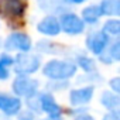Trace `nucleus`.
Wrapping results in <instances>:
<instances>
[{
	"label": "nucleus",
	"mask_w": 120,
	"mask_h": 120,
	"mask_svg": "<svg viewBox=\"0 0 120 120\" xmlns=\"http://www.w3.org/2000/svg\"><path fill=\"white\" fill-rule=\"evenodd\" d=\"M76 71H78V67L75 65V62L69 61V59H51L42 68L44 76L52 81L71 79L72 76L76 75Z\"/></svg>",
	"instance_id": "nucleus-1"
},
{
	"label": "nucleus",
	"mask_w": 120,
	"mask_h": 120,
	"mask_svg": "<svg viewBox=\"0 0 120 120\" xmlns=\"http://www.w3.org/2000/svg\"><path fill=\"white\" fill-rule=\"evenodd\" d=\"M41 67V56L33 52H20L16 55L13 68L17 76H28L37 72Z\"/></svg>",
	"instance_id": "nucleus-2"
},
{
	"label": "nucleus",
	"mask_w": 120,
	"mask_h": 120,
	"mask_svg": "<svg viewBox=\"0 0 120 120\" xmlns=\"http://www.w3.org/2000/svg\"><path fill=\"white\" fill-rule=\"evenodd\" d=\"M38 88H40L38 81L30 76H17L11 83V89L17 98L21 96V98L30 99L37 95Z\"/></svg>",
	"instance_id": "nucleus-3"
},
{
	"label": "nucleus",
	"mask_w": 120,
	"mask_h": 120,
	"mask_svg": "<svg viewBox=\"0 0 120 120\" xmlns=\"http://www.w3.org/2000/svg\"><path fill=\"white\" fill-rule=\"evenodd\" d=\"M59 21L61 31L69 34V35H79L85 31V23L79 16L75 13H62Z\"/></svg>",
	"instance_id": "nucleus-4"
},
{
	"label": "nucleus",
	"mask_w": 120,
	"mask_h": 120,
	"mask_svg": "<svg viewBox=\"0 0 120 120\" xmlns=\"http://www.w3.org/2000/svg\"><path fill=\"white\" fill-rule=\"evenodd\" d=\"M26 0H0V17L21 19L26 11Z\"/></svg>",
	"instance_id": "nucleus-5"
},
{
	"label": "nucleus",
	"mask_w": 120,
	"mask_h": 120,
	"mask_svg": "<svg viewBox=\"0 0 120 120\" xmlns=\"http://www.w3.org/2000/svg\"><path fill=\"white\" fill-rule=\"evenodd\" d=\"M3 47L6 48V51H13V49H19L21 52H30L33 42L31 38L26 34V33H11L6 40Z\"/></svg>",
	"instance_id": "nucleus-6"
},
{
	"label": "nucleus",
	"mask_w": 120,
	"mask_h": 120,
	"mask_svg": "<svg viewBox=\"0 0 120 120\" xmlns=\"http://www.w3.org/2000/svg\"><path fill=\"white\" fill-rule=\"evenodd\" d=\"M107 44H109V35L103 30L92 31L86 37V47L95 55H100L102 52H105Z\"/></svg>",
	"instance_id": "nucleus-7"
},
{
	"label": "nucleus",
	"mask_w": 120,
	"mask_h": 120,
	"mask_svg": "<svg viewBox=\"0 0 120 120\" xmlns=\"http://www.w3.org/2000/svg\"><path fill=\"white\" fill-rule=\"evenodd\" d=\"M93 95H95V86H92V85L72 89L69 93V102L72 106H83L92 100Z\"/></svg>",
	"instance_id": "nucleus-8"
},
{
	"label": "nucleus",
	"mask_w": 120,
	"mask_h": 120,
	"mask_svg": "<svg viewBox=\"0 0 120 120\" xmlns=\"http://www.w3.org/2000/svg\"><path fill=\"white\" fill-rule=\"evenodd\" d=\"M21 110V100L17 96L0 93V112L6 116H16Z\"/></svg>",
	"instance_id": "nucleus-9"
},
{
	"label": "nucleus",
	"mask_w": 120,
	"mask_h": 120,
	"mask_svg": "<svg viewBox=\"0 0 120 120\" xmlns=\"http://www.w3.org/2000/svg\"><path fill=\"white\" fill-rule=\"evenodd\" d=\"M37 31L40 34L48 35V37H55L61 33V27H59V21L55 16L49 14L47 17H44L42 20L38 21L37 24Z\"/></svg>",
	"instance_id": "nucleus-10"
},
{
	"label": "nucleus",
	"mask_w": 120,
	"mask_h": 120,
	"mask_svg": "<svg viewBox=\"0 0 120 120\" xmlns=\"http://www.w3.org/2000/svg\"><path fill=\"white\" fill-rule=\"evenodd\" d=\"M38 103H40V110L47 113L48 116H61V107L56 103L52 95L49 93H42L38 96Z\"/></svg>",
	"instance_id": "nucleus-11"
},
{
	"label": "nucleus",
	"mask_w": 120,
	"mask_h": 120,
	"mask_svg": "<svg viewBox=\"0 0 120 120\" xmlns=\"http://www.w3.org/2000/svg\"><path fill=\"white\" fill-rule=\"evenodd\" d=\"M100 103L109 110V112H116L119 110L120 107V98L117 93H113V92H109V90H105L100 96Z\"/></svg>",
	"instance_id": "nucleus-12"
},
{
	"label": "nucleus",
	"mask_w": 120,
	"mask_h": 120,
	"mask_svg": "<svg viewBox=\"0 0 120 120\" xmlns=\"http://www.w3.org/2000/svg\"><path fill=\"white\" fill-rule=\"evenodd\" d=\"M102 16L117 17L120 14V0H103L99 4Z\"/></svg>",
	"instance_id": "nucleus-13"
},
{
	"label": "nucleus",
	"mask_w": 120,
	"mask_h": 120,
	"mask_svg": "<svg viewBox=\"0 0 120 120\" xmlns=\"http://www.w3.org/2000/svg\"><path fill=\"white\" fill-rule=\"evenodd\" d=\"M37 3L42 11L52 13V16L55 13H64V2L62 0H37Z\"/></svg>",
	"instance_id": "nucleus-14"
},
{
	"label": "nucleus",
	"mask_w": 120,
	"mask_h": 120,
	"mask_svg": "<svg viewBox=\"0 0 120 120\" xmlns=\"http://www.w3.org/2000/svg\"><path fill=\"white\" fill-rule=\"evenodd\" d=\"M100 17H102V13H100L99 6H96V4L86 6V7L82 10V21H83V23L95 24V23L99 21Z\"/></svg>",
	"instance_id": "nucleus-15"
},
{
	"label": "nucleus",
	"mask_w": 120,
	"mask_h": 120,
	"mask_svg": "<svg viewBox=\"0 0 120 120\" xmlns=\"http://www.w3.org/2000/svg\"><path fill=\"white\" fill-rule=\"evenodd\" d=\"M14 58L9 54H2L0 55V81H6L10 78V68L13 67Z\"/></svg>",
	"instance_id": "nucleus-16"
},
{
	"label": "nucleus",
	"mask_w": 120,
	"mask_h": 120,
	"mask_svg": "<svg viewBox=\"0 0 120 120\" xmlns=\"http://www.w3.org/2000/svg\"><path fill=\"white\" fill-rule=\"evenodd\" d=\"M76 67H81L83 69L85 74H95L96 71V65H95V61L92 58L86 56V55H78L76 56Z\"/></svg>",
	"instance_id": "nucleus-17"
},
{
	"label": "nucleus",
	"mask_w": 120,
	"mask_h": 120,
	"mask_svg": "<svg viewBox=\"0 0 120 120\" xmlns=\"http://www.w3.org/2000/svg\"><path fill=\"white\" fill-rule=\"evenodd\" d=\"M103 31L107 35H119L120 34V21L117 19H109L103 24Z\"/></svg>",
	"instance_id": "nucleus-18"
},
{
	"label": "nucleus",
	"mask_w": 120,
	"mask_h": 120,
	"mask_svg": "<svg viewBox=\"0 0 120 120\" xmlns=\"http://www.w3.org/2000/svg\"><path fill=\"white\" fill-rule=\"evenodd\" d=\"M107 54H109V56L112 58L113 62L120 61V41H114V42L110 45V48L107 49Z\"/></svg>",
	"instance_id": "nucleus-19"
},
{
	"label": "nucleus",
	"mask_w": 120,
	"mask_h": 120,
	"mask_svg": "<svg viewBox=\"0 0 120 120\" xmlns=\"http://www.w3.org/2000/svg\"><path fill=\"white\" fill-rule=\"evenodd\" d=\"M109 88L113 90V93H117V95H119V92H120V78H119V76L112 78V79L109 81Z\"/></svg>",
	"instance_id": "nucleus-20"
},
{
	"label": "nucleus",
	"mask_w": 120,
	"mask_h": 120,
	"mask_svg": "<svg viewBox=\"0 0 120 120\" xmlns=\"http://www.w3.org/2000/svg\"><path fill=\"white\" fill-rule=\"evenodd\" d=\"M103 120H120V114H119V110L106 113V114L103 116Z\"/></svg>",
	"instance_id": "nucleus-21"
},
{
	"label": "nucleus",
	"mask_w": 120,
	"mask_h": 120,
	"mask_svg": "<svg viewBox=\"0 0 120 120\" xmlns=\"http://www.w3.org/2000/svg\"><path fill=\"white\" fill-rule=\"evenodd\" d=\"M33 113L30 112V110H27V112H23V113H20V116H19V120H33Z\"/></svg>",
	"instance_id": "nucleus-22"
},
{
	"label": "nucleus",
	"mask_w": 120,
	"mask_h": 120,
	"mask_svg": "<svg viewBox=\"0 0 120 120\" xmlns=\"http://www.w3.org/2000/svg\"><path fill=\"white\" fill-rule=\"evenodd\" d=\"M74 120H95V119H93L90 114H86V113H85V114H79V116H76Z\"/></svg>",
	"instance_id": "nucleus-23"
},
{
	"label": "nucleus",
	"mask_w": 120,
	"mask_h": 120,
	"mask_svg": "<svg viewBox=\"0 0 120 120\" xmlns=\"http://www.w3.org/2000/svg\"><path fill=\"white\" fill-rule=\"evenodd\" d=\"M64 3H67V4H82V3H85L86 0H62Z\"/></svg>",
	"instance_id": "nucleus-24"
},
{
	"label": "nucleus",
	"mask_w": 120,
	"mask_h": 120,
	"mask_svg": "<svg viewBox=\"0 0 120 120\" xmlns=\"http://www.w3.org/2000/svg\"><path fill=\"white\" fill-rule=\"evenodd\" d=\"M45 120H62V119H61V116H48Z\"/></svg>",
	"instance_id": "nucleus-25"
},
{
	"label": "nucleus",
	"mask_w": 120,
	"mask_h": 120,
	"mask_svg": "<svg viewBox=\"0 0 120 120\" xmlns=\"http://www.w3.org/2000/svg\"><path fill=\"white\" fill-rule=\"evenodd\" d=\"M0 47H2V42H0Z\"/></svg>",
	"instance_id": "nucleus-26"
}]
</instances>
